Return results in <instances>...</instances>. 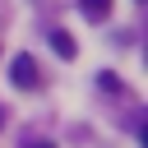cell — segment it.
Here are the masks:
<instances>
[{"label":"cell","instance_id":"cell-3","mask_svg":"<svg viewBox=\"0 0 148 148\" xmlns=\"http://www.w3.org/2000/svg\"><path fill=\"white\" fill-rule=\"evenodd\" d=\"M79 9H83V18H92V23H102V18L111 14V0H79Z\"/></svg>","mask_w":148,"mask_h":148},{"label":"cell","instance_id":"cell-4","mask_svg":"<svg viewBox=\"0 0 148 148\" xmlns=\"http://www.w3.org/2000/svg\"><path fill=\"white\" fill-rule=\"evenodd\" d=\"M28 148H51V143H46V139H37V143H28Z\"/></svg>","mask_w":148,"mask_h":148},{"label":"cell","instance_id":"cell-2","mask_svg":"<svg viewBox=\"0 0 148 148\" xmlns=\"http://www.w3.org/2000/svg\"><path fill=\"white\" fill-rule=\"evenodd\" d=\"M51 51H56L60 60H74V51H79V42H74L69 32H51Z\"/></svg>","mask_w":148,"mask_h":148},{"label":"cell","instance_id":"cell-1","mask_svg":"<svg viewBox=\"0 0 148 148\" xmlns=\"http://www.w3.org/2000/svg\"><path fill=\"white\" fill-rule=\"evenodd\" d=\"M9 79H14V88H37V83H42V69H37V60L23 51V56L9 60Z\"/></svg>","mask_w":148,"mask_h":148}]
</instances>
